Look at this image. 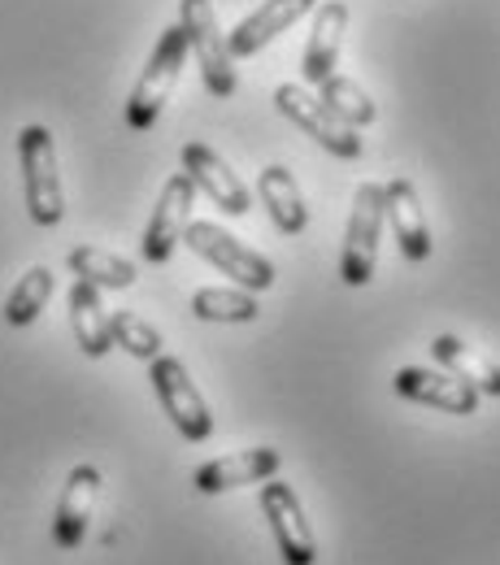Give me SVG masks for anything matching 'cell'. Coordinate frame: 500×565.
<instances>
[{"instance_id": "1", "label": "cell", "mask_w": 500, "mask_h": 565, "mask_svg": "<svg viewBox=\"0 0 500 565\" xmlns=\"http://www.w3.org/2000/svg\"><path fill=\"white\" fill-rule=\"evenodd\" d=\"M18 161H22V192L26 213L35 226H57L66 217V192H62V170H57V143L53 131L31 122L18 136Z\"/></svg>"}, {"instance_id": "2", "label": "cell", "mask_w": 500, "mask_h": 565, "mask_svg": "<svg viewBox=\"0 0 500 565\" xmlns=\"http://www.w3.org/2000/svg\"><path fill=\"white\" fill-rule=\"evenodd\" d=\"M183 62H188V35L174 22V26L161 31V40H157V49H152V57L143 66L140 83L131 87V100H127V127L131 131H148L161 118V109H166V100H170V92H174V83L183 74Z\"/></svg>"}, {"instance_id": "3", "label": "cell", "mask_w": 500, "mask_h": 565, "mask_svg": "<svg viewBox=\"0 0 500 565\" xmlns=\"http://www.w3.org/2000/svg\"><path fill=\"white\" fill-rule=\"evenodd\" d=\"M148 383H152L166 418L174 423V430L188 444H205L214 435V414H210L205 396L196 392V383H192V374H188V365L179 356H152L148 361Z\"/></svg>"}, {"instance_id": "4", "label": "cell", "mask_w": 500, "mask_h": 565, "mask_svg": "<svg viewBox=\"0 0 500 565\" xmlns=\"http://www.w3.org/2000/svg\"><path fill=\"white\" fill-rule=\"evenodd\" d=\"M183 244H188L196 257H205L214 270H222L226 279L248 287V291H270V287H275V266H270L262 253H253L248 244H240L231 231H222L217 222H188Z\"/></svg>"}, {"instance_id": "5", "label": "cell", "mask_w": 500, "mask_h": 565, "mask_svg": "<svg viewBox=\"0 0 500 565\" xmlns=\"http://www.w3.org/2000/svg\"><path fill=\"white\" fill-rule=\"evenodd\" d=\"M179 26L188 35V53H196L201 74H205V87L214 96H235V57L226 49V35L217 26L214 0H179Z\"/></svg>"}, {"instance_id": "6", "label": "cell", "mask_w": 500, "mask_h": 565, "mask_svg": "<svg viewBox=\"0 0 500 565\" xmlns=\"http://www.w3.org/2000/svg\"><path fill=\"white\" fill-rule=\"evenodd\" d=\"M383 188L361 183L353 192V217L344 231V253H340V279L349 287H365L379 266V239H383Z\"/></svg>"}, {"instance_id": "7", "label": "cell", "mask_w": 500, "mask_h": 565, "mask_svg": "<svg viewBox=\"0 0 500 565\" xmlns=\"http://www.w3.org/2000/svg\"><path fill=\"white\" fill-rule=\"evenodd\" d=\"M275 105H279V114H284L287 122H296L309 140H318L327 152H336V157H344V161L361 157V131H353L349 122H340L313 92H305V87H296V83H284V87L275 92Z\"/></svg>"}, {"instance_id": "8", "label": "cell", "mask_w": 500, "mask_h": 565, "mask_svg": "<svg viewBox=\"0 0 500 565\" xmlns=\"http://www.w3.org/2000/svg\"><path fill=\"white\" fill-rule=\"evenodd\" d=\"M192 205H196V183L188 174H170L161 196H157V210H152L148 226H143V262L161 266V262L174 257V248L183 244V231L192 222Z\"/></svg>"}, {"instance_id": "9", "label": "cell", "mask_w": 500, "mask_h": 565, "mask_svg": "<svg viewBox=\"0 0 500 565\" xmlns=\"http://www.w3.org/2000/svg\"><path fill=\"white\" fill-rule=\"evenodd\" d=\"M262 513L275 531V544H279V557L284 565H313L318 562V540H313V526L300 509L296 492L279 483V479H266L262 488Z\"/></svg>"}, {"instance_id": "10", "label": "cell", "mask_w": 500, "mask_h": 565, "mask_svg": "<svg viewBox=\"0 0 500 565\" xmlns=\"http://www.w3.org/2000/svg\"><path fill=\"white\" fill-rule=\"evenodd\" d=\"M392 392L414 401V405H430V409H444V414H457V418H470L479 409V392L470 383H461L457 374L448 370H423V365H405L392 374Z\"/></svg>"}, {"instance_id": "11", "label": "cell", "mask_w": 500, "mask_h": 565, "mask_svg": "<svg viewBox=\"0 0 500 565\" xmlns=\"http://www.w3.org/2000/svg\"><path fill=\"white\" fill-rule=\"evenodd\" d=\"M183 174L196 183V192H205L217 210H226L231 217H244L253 210L248 188L240 183V174L217 157L210 143H183Z\"/></svg>"}, {"instance_id": "12", "label": "cell", "mask_w": 500, "mask_h": 565, "mask_svg": "<svg viewBox=\"0 0 500 565\" xmlns=\"http://www.w3.org/2000/svg\"><path fill=\"white\" fill-rule=\"evenodd\" d=\"M284 470V452L279 448H244V452H226L214 457L196 470V492L217 495V492H235V488H248V483H266Z\"/></svg>"}, {"instance_id": "13", "label": "cell", "mask_w": 500, "mask_h": 565, "mask_svg": "<svg viewBox=\"0 0 500 565\" xmlns=\"http://www.w3.org/2000/svg\"><path fill=\"white\" fill-rule=\"evenodd\" d=\"M100 470L96 466H74L62 500H57V518H53V540L62 553H74L83 540H87V526H92V513H96V500H100Z\"/></svg>"}, {"instance_id": "14", "label": "cell", "mask_w": 500, "mask_h": 565, "mask_svg": "<svg viewBox=\"0 0 500 565\" xmlns=\"http://www.w3.org/2000/svg\"><path fill=\"white\" fill-rule=\"evenodd\" d=\"M383 217L392 222V235L401 244V253L409 262H427L430 257V226H427V213H423V201H418V188L409 179H392L383 188Z\"/></svg>"}, {"instance_id": "15", "label": "cell", "mask_w": 500, "mask_h": 565, "mask_svg": "<svg viewBox=\"0 0 500 565\" xmlns=\"http://www.w3.org/2000/svg\"><path fill=\"white\" fill-rule=\"evenodd\" d=\"M313 4H318V0H262V4H257V9L226 35L231 57H253V53H262L275 35L291 31Z\"/></svg>"}, {"instance_id": "16", "label": "cell", "mask_w": 500, "mask_h": 565, "mask_svg": "<svg viewBox=\"0 0 500 565\" xmlns=\"http://www.w3.org/2000/svg\"><path fill=\"white\" fill-rule=\"evenodd\" d=\"M344 31H349V4L344 0H327L318 4L313 13V31H309V44H305V83H322L336 74V62H340V44H344Z\"/></svg>"}, {"instance_id": "17", "label": "cell", "mask_w": 500, "mask_h": 565, "mask_svg": "<svg viewBox=\"0 0 500 565\" xmlns=\"http://www.w3.org/2000/svg\"><path fill=\"white\" fill-rule=\"evenodd\" d=\"M430 356L439 361V370L457 374L461 383H470L479 396H500V365L492 356H483L479 349H470L457 335H435L430 340Z\"/></svg>"}, {"instance_id": "18", "label": "cell", "mask_w": 500, "mask_h": 565, "mask_svg": "<svg viewBox=\"0 0 500 565\" xmlns=\"http://www.w3.org/2000/svg\"><path fill=\"white\" fill-rule=\"evenodd\" d=\"M71 327H74L78 349L87 356H105L114 349L109 309L100 305V287H92L87 279H74V287H71Z\"/></svg>"}, {"instance_id": "19", "label": "cell", "mask_w": 500, "mask_h": 565, "mask_svg": "<svg viewBox=\"0 0 500 565\" xmlns=\"http://www.w3.org/2000/svg\"><path fill=\"white\" fill-rule=\"evenodd\" d=\"M257 196L262 205L270 210V222L284 231V235H300L309 226V210H305V196L296 188V174L287 166H266L262 179H257Z\"/></svg>"}, {"instance_id": "20", "label": "cell", "mask_w": 500, "mask_h": 565, "mask_svg": "<svg viewBox=\"0 0 500 565\" xmlns=\"http://www.w3.org/2000/svg\"><path fill=\"white\" fill-rule=\"evenodd\" d=\"M192 313L201 322H253L262 305H257V291L248 287H201L192 296Z\"/></svg>"}, {"instance_id": "21", "label": "cell", "mask_w": 500, "mask_h": 565, "mask_svg": "<svg viewBox=\"0 0 500 565\" xmlns=\"http://www.w3.org/2000/svg\"><path fill=\"white\" fill-rule=\"evenodd\" d=\"M66 266L74 270V279H87L92 287H114V291H123V287L136 282V266H131L127 257L105 253V248H87V244L71 248Z\"/></svg>"}, {"instance_id": "22", "label": "cell", "mask_w": 500, "mask_h": 565, "mask_svg": "<svg viewBox=\"0 0 500 565\" xmlns=\"http://www.w3.org/2000/svg\"><path fill=\"white\" fill-rule=\"evenodd\" d=\"M322 87V105L340 118V122H349L353 131H361V127H370L374 118H379V109H374V100L365 96V87L361 83H353V78H344V74H331V78H322L318 83Z\"/></svg>"}, {"instance_id": "23", "label": "cell", "mask_w": 500, "mask_h": 565, "mask_svg": "<svg viewBox=\"0 0 500 565\" xmlns=\"http://www.w3.org/2000/svg\"><path fill=\"white\" fill-rule=\"evenodd\" d=\"M49 296H53V270L49 266H31L18 279V287L9 291V300H4V322L9 327H31L44 313Z\"/></svg>"}, {"instance_id": "24", "label": "cell", "mask_w": 500, "mask_h": 565, "mask_svg": "<svg viewBox=\"0 0 500 565\" xmlns=\"http://www.w3.org/2000/svg\"><path fill=\"white\" fill-rule=\"evenodd\" d=\"M109 335H114V349L131 353L136 361L161 356V331H157L152 322H143L140 313H131V309L109 313Z\"/></svg>"}]
</instances>
